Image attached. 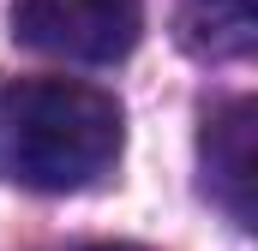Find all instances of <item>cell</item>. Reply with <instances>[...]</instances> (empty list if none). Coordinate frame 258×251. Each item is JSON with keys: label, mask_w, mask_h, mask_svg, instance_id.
<instances>
[{"label": "cell", "mask_w": 258, "mask_h": 251, "mask_svg": "<svg viewBox=\"0 0 258 251\" xmlns=\"http://www.w3.org/2000/svg\"><path fill=\"white\" fill-rule=\"evenodd\" d=\"M120 102L78 78H0V180L84 191L120 162Z\"/></svg>", "instance_id": "cell-1"}, {"label": "cell", "mask_w": 258, "mask_h": 251, "mask_svg": "<svg viewBox=\"0 0 258 251\" xmlns=\"http://www.w3.org/2000/svg\"><path fill=\"white\" fill-rule=\"evenodd\" d=\"M144 0H12V36L36 54L114 66L138 48Z\"/></svg>", "instance_id": "cell-2"}, {"label": "cell", "mask_w": 258, "mask_h": 251, "mask_svg": "<svg viewBox=\"0 0 258 251\" xmlns=\"http://www.w3.org/2000/svg\"><path fill=\"white\" fill-rule=\"evenodd\" d=\"M204 186L234 215V227H252V186H258V150H252V102H228L204 126Z\"/></svg>", "instance_id": "cell-3"}, {"label": "cell", "mask_w": 258, "mask_h": 251, "mask_svg": "<svg viewBox=\"0 0 258 251\" xmlns=\"http://www.w3.org/2000/svg\"><path fill=\"white\" fill-rule=\"evenodd\" d=\"M180 36L204 60H240L258 42L252 0H180Z\"/></svg>", "instance_id": "cell-4"}, {"label": "cell", "mask_w": 258, "mask_h": 251, "mask_svg": "<svg viewBox=\"0 0 258 251\" xmlns=\"http://www.w3.org/2000/svg\"><path fill=\"white\" fill-rule=\"evenodd\" d=\"M102 251H126V245H102Z\"/></svg>", "instance_id": "cell-5"}]
</instances>
